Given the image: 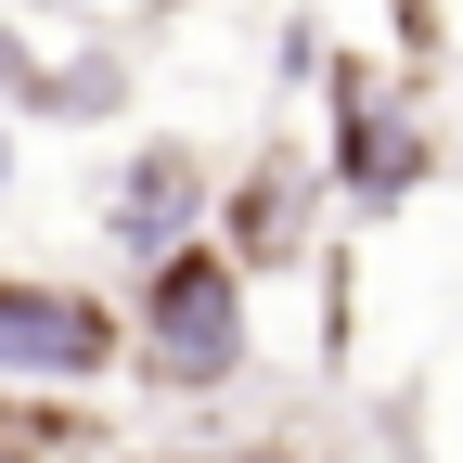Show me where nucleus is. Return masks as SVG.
Here are the masks:
<instances>
[{
    "label": "nucleus",
    "instance_id": "obj_1",
    "mask_svg": "<svg viewBox=\"0 0 463 463\" xmlns=\"http://www.w3.org/2000/svg\"><path fill=\"white\" fill-rule=\"evenodd\" d=\"M116 309H129V386L155 412H232V399L258 386V283L232 270L206 232L181 258L129 270Z\"/></svg>",
    "mask_w": 463,
    "mask_h": 463
},
{
    "label": "nucleus",
    "instance_id": "obj_2",
    "mask_svg": "<svg viewBox=\"0 0 463 463\" xmlns=\"http://www.w3.org/2000/svg\"><path fill=\"white\" fill-rule=\"evenodd\" d=\"M309 142H322V181H335V219H347V232L412 219V206L438 194V167H450L425 78L386 65L373 39H322V129H309Z\"/></svg>",
    "mask_w": 463,
    "mask_h": 463
},
{
    "label": "nucleus",
    "instance_id": "obj_3",
    "mask_svg": "<svg viewBox=\"0 0 463 463\" xmlns=\"http://www.w3.org/2000/svg\"><path fill=\"white\" fill-rule=\"evenodd\" d=\"M206 245H219L232 270H245L258 297H270V283H309V270L347 245V219H335V181H322V142L270 116V129H258L245 155L219 167V219H206Z\"/></svg>",
    "mask_w": 463,
    "mask_h": 463
},
{
    "label": "nucleus",
    "instance_id": "obj_4",
    "mask_svg": "<svg viewBox=\"0 0 463 463\" xmlns=\"http://www.w3.org/2000/svg\"><path fill=\"white\" fill-rule=\"evenodd\" d=\"M219 142L206 129H129L103 155V181H90V232H103V270L129 283V270H155V258H181L194 232L219 219Z\"/></svg>",
    "mask_w": 463,
    "mask_h": 463
},
{
    "label": "nucleus",
    "instance_id": "obj_5",
    "mask_svg": "<svg viewBox=\"0 0 463 463\" xmlns=\"http://www.w3.org/2000/svg\"><path fill=\"white\" fill-rule=\"evenodd\" d=\"M116 373H129V309H116V283H78V270H0V386L103 399Z\"/></svg>",
    "mask_w": 463,
    "mask_h": 463
},
{
    "label": "nucleus",
    "instance_id": "obj_6",
    "mask_svg": "<svg viewBox=\"0 0 463 463\" xmlns=\"http://www.w3.org/2000/svg\"><path fill=\"white\" fill-rule=\"evenodd\" d=\"M129 103H142V39H78V52H39L26 129H129Z\"/></svg>",
    "mask_w": 463,
    "mask_h": 463
},
{
    "label": "nucleus",
    "instance_id": "obj_7",
    "mask_svg": "<svg viewBox=\"0 0 463 463\" xmlns=\"http://www.w3.org/2000/svg\"><path fill=\"white\" fill-rule=\"evenodd\" d=\"M116 425L103 399H65V386H0V463H116Z\"/></svg>",
    "mask_w": 463,
    "mask_h": 463
},
{
    "label": "nucleus",
    "instance_id": "obj_8",
    "mask_svg": "<svg viewBox=\"0 0 463 463\" xmlns=\"http://www.w3.org/2000/svg\"><path fill=\"white\" fill-rule=\"evenodd\" d=\"M116 463H347L309 412H270V425H194V438H142Z\"/></svg>",
    "mask_w": 463,
    "mask_h": 463
},
{
    "label": "nucleus",
    "instance_id": "obj_9",
    "mask_svg": "<svg viewBox=\"0 0 463 463\" xmlns=\"http://www.w3.org/2000/svg\"><path fill=\"white\" fill-rule=\"evenodd\" d=\"M26 90H39V39L0 26V129H26Z\"/></svg>",
    "mask_w": 463,
    "mask_h": 463
},
{
    "label": "nucleus",
    "instance_id": "obj_10",
    "mask_svg": "<svg viewBox=\"0 0 463 463\" xmlns=\"http://www.w3.org/2000/svg\"><path fill=\"white\" fill-rule=\"evenodd\" d=\"M26 14H78V0H26Z\"/></svg>",
    "mask_w": 463,
    "mask_h": 463
}]
</instances>
